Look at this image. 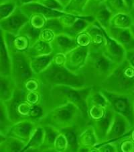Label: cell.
Here are the masks:
<instances>
[{
	"mask_svg": "<svg viewBox=\"0 0 134 152\" xmlns=\"http://www.w3.org/2000/svg\"><path fill=\"white\" fill-rule=\"evenodd\" d=\"M3 135L4 139L1 138V143H0L1 151H22L26 145V143L19 139L12 137Z\"/></svg>",
	"mask_w": 134,
	"mask_h": 152,
	"instance_id": "25",
	"label": "cell"
},
{
	"mask_svg": "<svg viewBox=\"0 0 134 152\" xmlns=\"http://www.w3.org/2000/svg\"><path fill=\"white\" fill-rule=\"evenodd\" d=\"M30 23L36 28L42 30L46 24L47 18L40 14H34L30 16Z\"/></svg>",
	"mask_w": 134,
	"mask_h": 152,
	"instance_id": "38",
	"label": "cell"
},
{
	"mask_svg": "<svg viewBox=\"0 0 134 152\" xmlns=\"http://www.w3.org/2000/svg\"><path fill=\"white\" fill-rule=\"evenodd\" d=\"M42 99V96L39 91L35 92H27L26 95V100L27 102L31 104H38L40 100Z\"/></svg>",
	"mask_w": 134,
	"mask_h": 152,
	"instance_id": "46",
	"label": "cell"
},
{
	"mask_svg": "<svg viewBox=\"0 0 134 152\" xmlns=\"http://www.w3.org/2000/svg\"><path fill=\"white\" fill-rule=\"evenodd\" d=\"M133 95H134V94H133Z\"/></svg>",
	"mask_w": 134,
	"mask_h": 152,
	"instance_id": "59",
	"label": "cell"
},
{
	"mask_svg": "<svg viewBox=\"0 0 134 152\" xmlns=\"http://www.w3.org/2000/svg\"><path fill=\"white\" fill-rule=\"evenodd\" d=\"M1 112H0V129H1V134L5 135L8 131L10 126L13 125V123L9 120L7 112L4 103L1 101Z\"/></svg>",
	"mask_w": 134,
	"mask_h": 152,
	"instance_id": "35",
	"label": "cell"
},
{
	"mask_svg": "<svg viewBox=\"0 0 134 152\" xmlns=\"http://www.w3.org/2000/svg\"><path fill=\"white\" fill-rule=\"evenodd\" d=\"M40 82L36 77H33L27 80L24 85V89L26 92H35L39 91Z\"/></svg>",
	"mask_w": 134,
	"mask_h": 152,
	"instance_id": "43",
	"label": "cell"
},
{
	"mask_svg": "<svg viewBox=\"0 0 134 152\" xmlns=\"http://www.w3.org/2000/svg\"><path fill=\"white\" fill-rule=\"evenodd\" d=\"M41 30H42L36 28L33 26L30 23V22H28L22 28V29L20 30L19 32V34L24 35V36L28 38L30 42H31L32 45L40 39V35Z\"/></svg>",
	"mask_w": 134,
	"mask_h": 152,
	"instance_id": "32",
	"label": "cell"
},
{
	"mask_svg": "<svg viewBox=\"0 0 134 152\" xmlns=\"http://www.w3.org/2000/svg\"><path fill=\"white\" fill-rule=\"evenodd\" d=\"M30 46H31V42L28 38L24 35L17 34L14 39L9 53L12 51L26 52Z\"/></svg>",
	"mask_w": 134,
	"mask_h": 152,
	"instance_id": "31",
	"label": "cell"
},
{
	"mask_svg": "<svg viewBox=\"0 0 134 152\" xmlns=\"http://www.w3.org/2000/svg\"><path fill=\"white\" fill-rule=\"evenodd\" d=\"M105 0H88L83 10V16H93V13L101 5L104 4Z\"/></svg>",
	"mask_w": 134,
	"mask_h": 152,
	"instance_id": "39",
	"label": "cell"
},
{
	"mask_svg": "<svg viewBox=\"0 0 134 152\" xmlns=\"http://www.w3.org/2000/svg\"><path fill=\"white\" fill-rule=\"evenodd\" d=\"M29 20V16L22 11L20 7H17L14 13L9 16L0 20L1 31L17 35L22 28L28 22Z\"/></svg>",
	"mask_w": 134,
	"mask_h": 152,
	"instance_id": "9",
	"label": "cell"
},
{
	"mask_svg": "<svg viewBox=\"0 0 134 152\" xmlns=\"http://www.w3.org/2000/svg\"><path fill=\"white\" fill-rule=\"evenodd\" d=\"M42 86H66L75 88L88 87L87 81L82 73L70 72L64 65L53 61L46 69L36 77Z\"/></svg>",
	"mask_w": 134,
	"mask_h": 152,
	"instance_id": "2",
	"label": "cell"
},
{
	"mask_svg": "<svg viewBox=\"0 0 134 152\" xmlns=\"http://www.w3.org/2000/svg\"><path fill=\"white\" fill-rule=\"evenodd\" d=\"M64 134L68 141V148L67 151H79V145L78 142V136L77 126L63 129L60 130Z\"/></svg>",
	"mask_w": 134,
	"mask_h": 152,
	"instance_id": "29",
	"label": "cell"
},
{
	"mask_svg": "<svg viewBox=\"0 0 134 152\" xmlns=\"http://www.w3.org/2000/svg\"><path fill=\"white\" fill-rule=\"evenodd\" d=\"M40 4L44 5L49 8L57 10L60 12H65V7L60 3L59 0H40L38 1Z\"/></svg>",
	"mask_w": 134,
	"mask_h": 152,
	"instance_id": "42",
	"label": "cell"
},
{
	"mask_svg": "<svg viewBox=\"0 0 134 152\" xmlns=\"http://www.w3.org/2000/svg\"><path fill=\"white\" fill-rule=\"evenodd\" d=\"M101 28L105 39V44L101 50L109 59L117 64L123 61L126 57V49L124 47L111 38L104 28L101 26Z\"/></svg>",
	"mask_w": 134,
	"mask_h": 152,
	"instance_id": "12",
	"label": "cell"
},
{
	"mask_svg": "<svg viewBox=\"0 0 134 152\" xmlns=\"http://www.w3.org/2000/svg\"><path fill=\"white\" fill-rule=\"evenodd\" d=\"M44 129L42 125H38L33 133L31 138L25 146L22 151L40 150L44 143Z\"/></svg>",
	"mask_w": 134,
	"mask_h": 152,
	"instance_id": "23",
	"label": "cell"
},
{
	"mask_svg": "<svg viewBox=\"0 0 134 152\" xmlns=\"http://www.w3.org/2000/svg\"><path fill=\"white\" fill-rule=\"evenodd\" d=\"M131 30H132L133 33V34H134V23H133V24L132 25V26L131 27Z\"/></svg>",
	"mask_w": 134,
	"mask_h": 152,
	"instance_id": "54",
	"label": "cell"
},
{
	"mask_svg": "<svg viewBox=\"0 0 134 152\" xmlns=\"http://www.w3.org/2000/svg\"><path fill=\"white\" fill-rule=\"evenodd\" d=\"M113 15L105 4H103L94 12L93 16L101 26L107 30L110 26V21Z\"/></svg>",
	"mask_w": 134,
	"mask_h": 152,
	"instance_id": "26",
	"label": "cell"
},
{
	"mask_svg": "<svg viewBox=\"0 0 134 152\" xmlns=\"http://www.w3.org/2000/svg\"><path fill=\"white\" fill-rule=\"evenodd\" d=\"M11 1V0H0V4L4 3V2H6V1Z\"/></svg>",
	"mask_w": 134,
	"mask_h": 152,
	"instance_id": "53",
	"label": "cell"
},
{
	"mask_svg": "<svg viewBox=\"0 0 134 152\" xmlns=\"http://www.w3.org/2000/svg\"><path fill=\"white\" fill-rule=\"evenodd\" d=\"M0 82V98L2 102H6L11 99L18 88L12 76H1Z\"/></svg>",
	"mask_w": 134,
	"mask_h": 152,
	"instance_id": "20",
	"label": "cell"
},
{
	"mask_svg": "<svg viewBox=\"0 0 134 152\" xmlns=\"http://www.w3.org/2000/svg\"><path fill=\"white\" fill-rule=\"evenodd\" d=\"M17 4V6L21 7L22 6H24L26 4H28L30 3H33V2H37L39 0H14Z\"/></svg>",
	"mask_w": 134,
	"mask_h": 152,
	"instance_id": "49",
	"label": "cell"
},
{
	"mask_svg": "<svg viewBox=\"0 0 134 152\" xmlns=\"http://www.w3.org/2000/svg\"><path fill=\"white\" fill-rule=\"evenodd\" d=\"M78 142L79 151H93L95 146L99 143L94 129L91 125H87L79 134Z\"/></svg>",
	"mask_w": 134,
	"mask_h": 152,
	"instance_id": "16",
	"label": "cell"
},
{
	"mask_svg": "<svg viewBox=\"0 0 134 152\" xmlns=\"http://www.w3.org/2000/svg\"><path fill=\"white\" fill-rule=\"evenodd\" d=\"M44 129V143L40 150H50L54 149V145L56 139L60 133L59 129L49 125H42Z\"/></svg>",
	"mask_w": 134,
	"mask_h": 152,
	"instance_id": "27",
	"label": "cell"
},
{
	"mask_svg": "<svg viewBox=\"0 0 134 152\" xmlns=\"http://www.w3.org/2000/svg\"><path fill=\"white\" fill-rule=\"evenodd\" d=\"M121 140V139H120ZM122 142L120 144V150L123 152L134 151V142L129 136L121 139Z\"/></svg>",
	"mask_w": 134,
	"mask_h": 152,
	"instance_id": "45",
	"label": "cell"
},
{
	"mask_svg": "<svg viewBox=\"0 0 134 152\" xmlns=\"http://www.w3.org/2000/svg\"><path fill=\"white\" fill-rule=\"evenodd\" d=\"M59 18L60 17H57L47 19L46 24L44 28H48L52 30V32H54L56 35L64 32V28L60 22Z\"/></svg>",
	"mask_w": 134,
	"mask_h": 152,
	"instance_id": "37",
	"label": "cell"
},
{
	"mask_svg": "<svg viewBox=\"0 0 134 152\" xmlns=\"http://www.w3.org/2000/svg\"><path fill=\"white\" fill-rule=\"evenodd\" d=\"M39 1H40V0H39Z\"/></svg>",
	"mask_w": 134,
	"mask_h": 152,
	"instance_id": "58",
	"label": "cell"
},
{
	"mask_svg": "<svg viewBox=\"0 0 134 152\" xmlns=\"http://www.w3.org/2000/svg\"><path fill=\"white\" fill-rule=\"evenodd\" d=\"M17 7L18 6L14 0L0 4V20H3L9 16L14 13Z\"/></svg>",
	"mask_w": 134,
	"mask_h": 152,
	"instance_id": "36",
	"label": "cell"
},
{
	"mask_svg": "<svg viewBox=\"0 0 134 152\" xmlns=\"http://www.w3.org/2000/svg\"><path fill=\"white\" fill-rule=\"evenodd\" d=\"M59 1L64 6V7H66L68 6V4H69L70 0H59Z\"/></svg>",
	"mask_w": 134,
	"mask_h": 152,
	"instance_id": "51",
	"label": "cell"
},
{
	"mask_svg": "<svg viewBox=\"0 0 134 152\" xmlns=\"http://www.w3.org/2000/svg\"><path fill=\"white\" fill-rule=\"evenodd\" d=\"M116 65L117 63L109 59L101 50L91 48L85 66L79 73L84 75L87 86L93 88L95 84L99 86Z\"/></svg>",
	"mask_w": 134,
	"mask_h": 152,
	"instance_id": "1",
	"label": "cell"
},
{
	"mask_svg": "<svg viewBox=\"0 0 134 152\" xmlns=\"http://www.w3.org/2000/svg\"><path fill=\"white\" fill-rule=\"evenodd\" d=\"M86 30L91 37V48L101 50L105 44V39L101 25L95 20Z\"/></svg>",
	"mask_w": 134,
	"mask_h": 152,
	"instance_id": "19",
	"label": "cell"
},
{
	"mask_svg": "<svg viewBox=\"0 0 134 152\" xmlns=\"http://www.w3.org/2000/svg\"><path fill=\"white\" fill-rule=\"evenodd\" d=\"M55 53L30 57V66L34 75H38L44 71L52 63Z\"/></svg>",
	"mask_w": 134,
	"mask_h": 152,
	"instance_id": "21",
	"label": "cell"
},
{
	"mask_svg": "<svg viewBox=\"0 0 134 152\" xmlns=\"http://www.w3.org/2000/svg\"><path fill=\"white\" fill-rule=\"evenodd\" d=\"M90 47L78 46L70 50L66 54L64 66L70 72L79 73L85 66L90 53Z\"/></svg>",
	"mask_w": 134,
	"mask_h": 152,
	"instance_id": "11",
	"label": "cell"
},
{
	"mask_svg": "<svg viewBox=\"0 0 134 152\" xmlns=\"http://www.w3.org/2000/svg\"><path fill=\"white\" fill-rule=\"evenodd\" d=\"M133 127H134V126H133Z\"/></svg>",
	"mask_w": 134,
	"mask_h": 152,
	"instance_id": "56",
	"label": "cell"
},
{
	"mask_svg": "<svg viewBox=\"0 0 134 152\" xmlns=\"http://www.w3.org/2000/svg\"><path fill=\"white\" fill-rule=\"evenodd\" d=\"M133 116H134V100H133Z\"/></svg>",
	"mask_w": 134,
	"mask_h": 152,
	"instance_id": "55",
	"label": "cell"
},
{
	"mask_svg": "<svg viewBox=\"0 0 134 152\" xmlns=\"http://www.w3.org/2000/svg\"><path fill=\"white\" fill-rule=\"evenodd\" d=\"M25 53L29 57H32L51 54L53 53V50L50 42L43 41L39 39L32 45Z\"/></svg>",
	"mask_w": 134,
	"mask_h": 152,
	"instance_id": "24",
	"label": "cell"
},
{
	"mask_svg": "<svg viewBox=\"0 0 134 152\" xmlns=\"http://www.w3.org/2000/svg\"><path fill=\"white\" fill-rule=\"evenodd\" d=\"M108 106L100 104H87V113L89 121H97L105 115Z\"/></svg>",
	"mask_w": 134,
	"mask_h": 152,
	"instance_id": "33",
	"label": "cell"
},
{
	"mask_svg": "<svg viewBox=\"0 0 134 152\" xmlns=\"http://www.w3.org/2000/svg\"><path fill=\"white\" fill-rule=\"evenodd\" d=\"M68 148V141L64 133L60 131L56 139L54 149L56 151H67Z\"/></svg>",
	"mask_w": 134,
	"mask_h": 152,
	"instance_id": "40",
	"label": "cell"
},
{
	"mask_svg": "<svg viewBox=\"0 0 134 152\" xmlns=\"http://www.w3.org/2000/svg\"><path fill=\"white\" fill-rule=\"evenodd\" d=\"M9 53L12 59L11 76L17 88L24 89L25 82L34 75L30 66V57L25 52L12 51Z\"/></svg>",
	"mask_w": 134,
	"mask_h": 152,
	"instance_id": "6",
	"label": "cell"
},
{
	"mask_svg": "<svg viewBox=\"0 0 134 152\" xmlns=\"http://www.w3.org/2000/svg\"><path fill=\"white\" fill-rule=\"evenodd\" d=\"M132 126L124 116L115 112L111 126L104 142L110 143L120 140L127 135Z\"/></svg>",
	"mask_w": 134,
	"mask_h": 152,
	"instance_id": "8",
	"label": "cell"
},
{
	"mask_svg": "<svg viewBox=\"0 0 134 152\" xmlns=\"http://www.w3.org/2000/svg\"><path fill=\"white\" fill-rule=\"evenodd\" d=\"M56 34L54 32L48 28H43L40 35V40L47 42H51L54 39Z\"/></svg>",
	"mask_w": 134,
	"mask_h": 152,
	"instance_id": "47",
	"label": "cell"
},
{
	"mask_svg": "<svg viewBox=\"0 0 134 152\" xmlns=\"http://www.w3.org/2000/svg\"><path fill=\"white\" fill-rule=\"evenodd\" d=\"M54 53L67 54L70 50L79 46L76 41V38L65 32L56 34L50 42Z\"/></svg>",
	"mask_w": 134,
	"mask_h": 152,
	"instance_id": "14",
	"label": "cell"
},
{
	"mask_svg": "<svg viewBox=\"0 0 134 152\" xmlns=\"http://www.w3.org/2000/svg\"><path fill=\"white\" fill-rule=\"evenodd\" d=\"M125 59L130 63V65L134 68V49L126 50Z\"/></svg>",
	"mask_w": 134,
	"mask_h": 152,
	"instance_id": "48",
	"label": "cell"
},
{
	"mask_svg": "<svg viewBox=\"0 0 134 152\" xmlns=\"http://www.w3.org/2000/svg\"><path fill=\"white\" fill-rule=\"evenodd\" d=\"M83 118H87L77 105L72 102H67L52 108L38 123L40 125L52 126L60 131L77 126Z\"/></svg>",
	"mask_w": 134,
	"mask_h": 152,
	"instance_id": "3",
	"label": "cell"
},
{
	"mask_svg": "<svg viewBox=\"0 0 134 152\" xmlns=\"http://www.w3.org/2000/svg\"><path fill=\"white\" fill-rule=\"evenodd\" d=\"M20 8L22 9V11L27 16H29V18L32 14H40L44 16L47 19H49L52 18L60 17L67 13V12H60L57 11V10L49 8V7L44 6V5L40 4L39 1L33 2V3L26 4L24 6L20 7Z\"/></svg>",
	"mask_w": 134,
	"mask_h": 152,
	"instance_id": "17",
	"label": "cell"
},
{
	"mask_svg": "<svg viewBox=\"0 0 134 152\" xmlns=\"http://www.w3.org/2000/svg\"><path fill=\"white\" fill-rule=\"evenodd\" d=\"M133 24V20L129 13H119L113 15L110 26L117 28H130Z\"/></svg>",
	"mask_w": 134,
	"mask_h": 152,
	"instance_id": "28",
	"label": "cell"
},
{
	"mask_svg": "<svg viewBox=\"0 0 134 152\" xmlns=\"http://www.w3.org/2000/svg\"><path fill=\"white\" fill-rule=\"evenodd\" d=\"M115 111L109 105L107 108L105 115L103 118L97 121H90V125L94 129L99 143L104 142L106 136L112 123ZM98 143V144H99Z\"/></svg>",
	"mask_w": 134,
	"mask_h": 152,
	"instance_id": "13",
	"label": "cell"
},
{
	"mask_svg": "<svg viewBox=\"0 0 134 152\" xmlns=\"http://www.w3.org/2000/svg\"><path fill=\"white\" fill-rule=\"evenodd\" d=\"M38 125V121L35 122L31 119L19 121L10 126L4 135L12 137L27 144Z\"/></svg>",
	"mask_w": 134,
	"mask_h": 152,
	"instance_id": "10",
	"label": "cell"
},
{
	"mask_svg": "<svg viewBox=\"0 0 134 152\" xmlns=\"http://www.w3.org/2000/svg\"><path fill=\"white\" fill-rule=\"evenodd\" d=\"M88 0H70L65 7V12L75 15H83V10Z\"/></svg>",
	"mask_w": 134,
	"mask_h": 152,
	"instance_id": "34",
	"label": "cell"
},
{
	"mask_svg": "<svg viewBox=\"0 0 134 152\" xmlns=\"http://www.w3.org/2000/svg\"><path fill=\"white\" fill-rule=\"evenodd\" d=\"M104 4L113 15L119 13H129L130 8L125 0H105Z\"/></svg>",
	"mask_w": 134,
	"mask_h": 152,
	"instance_id": "30",
	"label": "cell"
},
{
	"mask_svg": "<svg viewBox=\"0 0 134 152\" xmlns=\"http://www.w3.org/2000/svg\"><path fill=\"white\" fill-rule=\"evenodd\" d=\"M11 55L4 40L1 38V54H0V74L1 76H11Z\"/></svg>",
	"mask_w": 134,
	"mask_h": 152,
	"instance_id": "22",
	"label": "cell"
},
{
	"mask_svg": "<svg viewBox=\"0 0 134 152\" xmlns=\"http://www.w3.org/2000/svg\"><path fill=\"white\" fill-rule=\"evenodd\" d=\"M99 90L107 100L113 110L115 113L124 116L133 127L134 126V95L121 94L108 92L103 89H100Z\"/></svg>",
	"mask_w": 134,
	"mask_h": 152,
	"instance_id": "7",
	"label": "cell"
},
{
	"mask_svg": "<svg viewBox=\"0 0 134 152\" xmlns=\"http://www.w3.org/2000/svg\"><path fill=\"white\" fill-rule=\"evenodd\" d=\"M109 36L124 47L126 50L134 49V34L130 28H117L109 27L106 30Z\"/></svg>",
	"mask_w": 134,
	"mask_h": 152,
	"instance_id": "15",
	"label": "cell"
},
{
	"mask_svg": "<svg viewBox=\"0 0 134 152\" xmlns=\"http://www.w3.org/2000/svg\"><path fill=\"white\" fill-rule=\"evenodd\" d=\"M126 4H127V6L129 7V8H131V6H132V5L133 4V0H125Z\"/></svg>",
	"mask_w": 134,
	"mask_h": 152,
	"instance_id": "52",
	"label": "cell"
},
{
	"mask_svg": "<svg viewBox=\"0 0 134 152\" xmlns=\"http://www.w3.org/2000/svg\"><path fill=\"white\" fill-rule=\"evenodd\" d=\"M129 14H130L131 17L132 18V19L133 20V23H134V2L132 5V6H131L130 10H129Z\"/></svg>",
	"mask_w": 134,
	"mask_h": 152,
	"instance_id": "50",
	"label": "cell"
},
{
	"mask_svg": "<svg viewBox=\"0 0 134 152\" xmlns=\"http://www.w3.org/2000/svg\"><path fill=\"white\" fill-rule=\"evenodd\" d=\"M75 38L79 46L90 47L91 45V37L87 30L78 34Z\"/></svg>",
	"mask_w": 134,
	"mask_h": 152,
	"instance_id": "41",
	"label": "cell"
},
{
	"mask_svg": "<svg viewBox=\"0 0 134 152\" xmlns=\"http://www.w3.org/2000/svg\"><path fill=\"white\" fill-rule=\"evenodd\" d=\"M93 87L75 88L66 86H51L49 89V98L55 106L67 102H72L79 107L86 118L88 119L87 100Z\"/></svg>",
	"mask_w": 134,
	"mask_h": 152,
	"instance_id": "5",
	"label": "cell"
},
{
	"mask_svg": "<svg viewBox=\"0 0 134 152\" xmlns=\"http://www.w3.org/2000/svg\"><path fill=\"white\" fill-rule=\"evenodd\" d=\"M95 21V19L93 16L81 15L75 20L71 26L65 29L64 32L73 37H76L78 34L85 31Z\"/></svg>",
	"mask_w": 134,
	"mask_h": 152,
	"instance_id": "18",
	"label": "cell"
},
{
	"mask_svg": "<svg viewBox=\"0 0 134 152\" xmlns=\"http://www.w3.org/2000/svg\"><path fill=\"white\" fill-rule=\"evenodd\" d=\"M133 2H134V0H133Z\"/></svg>",
	"mask_w": 134,
	"mask_h": 152,
	"instance_id": "57",
	"label": "cell"
},
{
	"mask_svg": "<svg viewBox=\"0 0 134 152\" xmlns=\"http://www.w3.org/2000/svg\"><path fill=\"white\" fill-rule=\"evenodd\" d=\"M100 89L121 94H134V68L125 59L118 63L100 84Z\"/></svg>",
	"mask_w": 134,
	"mask_h": 152,
	"instance_id": "4",
	"label": "cell"
},
{
	"mask_svg": "<svg viewBox=\"0 0 134 152\" xmlns=\"http://www.w3.org/2000/svg\"><path fill=\"white\" fill-rule=\"evenodd\" d=\"M44 108L39 104L32 105L31 110H30L29 118L33 121H38L44 115Z\"/></svg>",
	"mask_w": 134,
	"mask_h": 152,
	"instance_id": "44",
	"label": "cell"
}]
</instances>
